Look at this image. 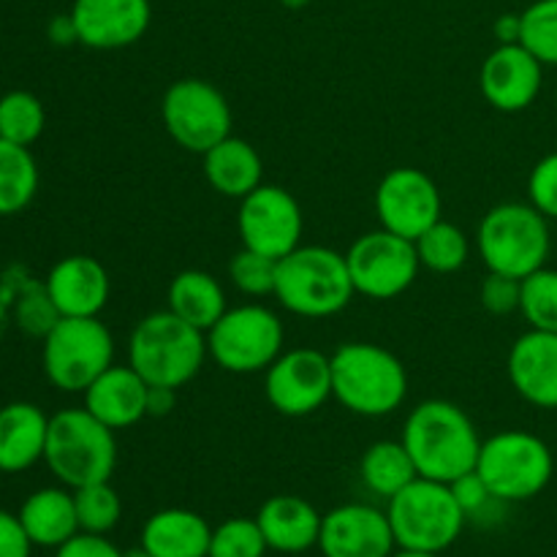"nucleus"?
<instances>
[{
  "label": "nucleus",
  "mask_w": 557,
  "mask_h": 557,
  "mask_svg": "<svg viewBox=\"0 0 557 557\" xmlns=\"http://www.w3.org/2000/svg\"><path fill=\"white\" fill-rule=\"evenodd\" d=\"M400 441L419 476L444 484L473 471L482 451L473 419L449 400H424L411 408Z\"/></svg>",
  "instance_id": "obj_1"
},
{
  "label": "nucleus",
  "mask_w": 557,
  "mask_h": 557,
  "mask_svg": "<svg viewBox=\"0 0 557 557\" xmlns=\"http://www.w3.org/2000/svg\"><path fill=\"white\" fill-rule=\"evenodd\" d=\"M332 397L364 419L395 413L408 395V373L400 359L379 343H343L330 354Z\"/></svg>",
  "instance_id": "obj_2"
},
{
  "label": "nucleus",
  "mask_w": 557,
  "mask_h": 557,
  "mask_svg": "<svg viewBox=\"0 0 557 557\" xmlns=\"http://www.w3.org/2000/svg\"><path fill=\"white\" fill-rule=\"evenodd\" d=\"M210 357L207 335L172 310H156L134 326L128 341V364L147 386L180 389L199 375Z\"/></svg>",
  "instance_id": "obj_3"
},
{
  "label": "nucleus",
  "mask_w": 557,
  "mask_h": 557,
  "mask_svg": "<svg viewBox=\"0 0 557 557\" xmlns=\"http://www.w3.org/2000/svg\"><path fill=\"white\" fill-rule=\"evenodd\" d=\"M346 253L324 245H299L277 261L275 297L288 313L302 319H330L354 297Z\"/></svg>",
  "instance_id": "obj_4"
},
{
  "label": "nucleus",
  "mask_w": 557,
  "mask_h": 557,
  "mask_svg": "<svg viewBox=\"0 0 557 557\" xmlns=\"http://www.w3.org/2000/svg\"><path fill=\"white\" fill-rule=\"evenodd\" d=\"M44 462L69 490L109 482L117 468L114 430L98 422L85 406L58 411L49 417Z\"/></svg>",
  "instance_id": "obj_5"
},
{
  "label": "nucleus",
  "mask_w": 557,
  "mask_h": 557,
  "mask_svg": "<svg viewBox=\"0 0 557 557\" xmlns=\"http://www.w3.org/2000/svg\"><path fill=\"white\" fill-rule=\"evenodd\" d=\"M476 245L487 272L522 281L547 267L553 250L549 218H544L531 201H504L482 218Z\"/></svg>",
  "instance_id": "obj_6"
},
{
  "label": "nucleus",
  "mask_w": 557,
  "mask_h": 557,
  "mask_svg": "<svg viewBox=\"0 0 557 557\" xmlns=\"http://www.w3.org/2000/svg\"><path fill=\"white\" fill-rule=\"evenodd\" d=\"M386 517H389L397 549L433 555L449 549L460 539L468 520L451 495L449 484L422 476H417L395 498H389Z\"/></svg>",
  "instance_id": "obj_7"
},
{
  "label": "nucleus",
  "mask_w": 557,
  "mask_h": 557,
  "mask_svg": "<svg viewBox=\"0 0 557 557\" xmlns=\"http://www.w3.org/2000/svg\"><path fill=\"white\" fill-rule=\"evenodd\" d=\"M479 476L500 504H522L547 490L555 473V457L547 441L528 430H504L482 441L476 462Z\"/></svg>",
  "instance_id": "obj_8"
},
{
  "label": "nucleus",
  "mask_w": 557,
  "mask_h": 557,
  "mask_svg": "<svg viewBox=\"0 0 557 557\" xmlns=\"http://www.w3.org/2000/svg\"><path fill=\"white\" fill-rule=\"evenodd\" d=\"M114 364V337L98 315L58 319L41 341V368L49 384L69 395L87 386Z\"/></svg>",
  "instance_id": "obj_9"
},
{
  "label": "nucleus",
  "mask_w": 557,
  "mask_h": 557,
  "mask_svg": "<svg viewBox=\"0 0 557 557\" xmlns=\"http://www.w3.org/2000/svg\"><path fill=\"white\" fill-rule=\"evenodd\" d=\"M283 321L264 305L226 310L207 332V351L226 373H264L283 354Z\"/></svg>",
  "instance_id": "obj_10"
},
{
  "label": "nucleus",
  "mask_w": 557,
  "mask_h": 557,
  "mask_svg": "<svg viewBox=\"0 0 557 557\" xmlns=\"http://www.w3.org/2000/svg\"><path fill=\"white\" fill-rule=\"evenodd\" d=\"M161 120L166 134L183 150L205 156L232 136V107L215 85L205 79H180L163 92Z\"/></svg>",
  "instance_id": "obj_11"
},
{
  "label": "nucleus",
  "mask_w": 557,
  "mask_h": 557,
  "mask_svg": "<svg viewBox=\"0 0 557 557\" xmlns=\"http://www.w3.org/2000/svg\"><path fill=\"white\" fill-rule=\"evenodd\" d=\"M354 292L368 299H395L406 294L417 281L419 256L411 239L392 234L386 228L362 234L354 239L346 253Z\"/></svg>",
  "instance_id": "obj_12"
},
{
  "label": "nucleus",
  "mask_w": 557,
  "mask_h": 557,
  "mask_svg": "<svg viewBox=\"0 0 557 557\" xmlns=\"http://www.w3.org/2000/svg\"><path fill=\"white\" fill-rule=\"evenodd\" d=\"M237 228L243 248L281 261L302 245V207L281 185L261 183L253 194L239 199Z\"/></svg>",
  "instance_id": "obj_13"
},
{
  "label": "nucleus",
  "mask_w": 557,
  "mask_h": 557,
  "mask_svg": "<svg viewBox=\"0 0 557 557\" xmlns=\"http://www.w3.org/2000/svg\"><path fill=\"white\" fill-rule=\"evenodd\" d=\"M264 395L283 417H310L332 397L330 357L315 348L283 351L264 370Z\"/></svg>",
  "instance_id": "obj_14"
},
{
  "label": "nucleus",
  "mask_w": 557,
  "mask_h": 557,
  "mask_svg": "<svg viewBox=\"0 0 557 557\" xmlns=\"http://www.w3.org/2000/svg\"><path fill=\"white\" fill-rule=\"evenodd\" d=\"M375 215L381 228L413 243L419 234L441 221L438 185L422 169H392L375 188Z\"/></svg>",
  "instance_id": "obj_15"
},
{
  "label": "nucleus",
  "mask_w": 557,
  "mask_h": 557,
  "mask_svg": "<svg viewBox=\"0 0 557 557\" xmlns=\"http://www.w3.org/2000/svg\"><path fill=\"white\" fill-rule=\"evenodd\" d=\"M324 557H392L397 549L386 511L368 504H343L321 520Z\"/></svg>",
  "instance_id": "obj_16"
},
{
  "label": "nucleus",
  "mask_w": 557,
  "mask_h": 557,
  "mask_svg": "<svg viewBox=\"0 0 557 557\" xmlns=\"http://www.w3.org/2000/svg\"><path fill=\"white\" fill-rule=\"evenodd\" d=\"M544 65L522 44H498L482 63L484 101L506 114L525 112L542 92Z\"/></svg>",
  "instance_id": "obj_17"
},
{
  "label": "nucleus",
  "mask_w": 557,
  "mask_h": 557,
  "mask_svg": "<svg viewBox=\"0 0 557 557\" xmlns=\"http://www.w3.org/2000/svg\"><path fill=\"white\" fill-rule=\"evenodd\" d=\"M71 20L79 44L90 49H125L139 41L152 22L150 0H74Z\"/></svg>",
  "instance_id": "obj_18"
},
{
  "label": "nucleus",
  "mask_w": 557,
  "mask_h": 557,
  "mask_svg": "<svg viewBox=\"0 0 557 557\" xmlns=\"http://www.w3.org/2000/svg\"><path fill=\"white\" fill-rule=\"evenodd\" d=\"M44 288L60 319H87L107 308L112 283L101 261L74 253L60 259L49 270V275L44 277Z\"/></svg>",
  "instance_id": "obj_19"
},
{
  "label": "nucleus",
  "mask_w": 557,
  "mask_h": 557,
  "mask_svg": "<svg viewBox=\"0 0 557 557\" xmlns=\"http://www.w3.org/2000/svg\"><path fill=\"white\" fill-rule=\"evenodd\" d=\"M511 386L536 408H557V332L528 330L515 341L506 362Z\"/></svg>",
  "instance_id": "obj_20"
},
{
  "label": "nucleus",
  "mask_w": 557,
  "mask_h": 557,
  "mask_svg": "<svg viewBox=\"0 0 557 557\" xmlns=\"http://www.w3.org/2000/svg\"><path fill=\"white\" fill-rule=\"evenodd\" d=\"M85 408L107 428H134L147 417V381L131 364H112L85 389Z\"/></svg>",
  "instance_id": "obj_21"
},
{
  "label": "nucleus",
  "mask_w": 557,
  "mask_h": 557,
  "mask_svg": "<svg viewBox=\"0 0 557 557\" xmlns=\"http://www.w3.org/2000/svg\"><path fill=\"white\" fill-rule=\"evenodd\" d=\"M321 520L324 517L315 511V506L299 495H272L256 515L267 547L283 555H299L319 547Z\"/></svg>",
  "instance_id": "obj_22"
},
{
  "label": "nucleus",
  "mask_w": 557,
  "mask_h": 557,
  "mask_svg": "<svg viewBox=\"0 0 557 557\" xmlns=\"http://www.w3.org/2000/svg\"><path fill=\"white\" fill-rule=\"evenodd\" d=\"M49 417L33 403L0 408V473H22L44 460Z\"/></svg>",
  "instance_id": "obj_23"
},
{
  "label": "nucleus",
  "mask_w": 557,
  "mask_h": 557,
  "mask_svg": "<svg viewBox=\"0 0 557 557\" xmlns=\"http://www.w3.org/2000/svg\"><path fill=\"white\" fill-rule=\"evenodd\" d=\"M201 169L212 190L226 199H245L253 194L264 177L259 150L239 136H226L201 156Z\"/></svg>",
  "instance_id": "obj_24"
},
{
  "label": "nucleus",
  "mask_w": 557,
  "mask_h": 557,
  "mask_svg": "<svg viewBox=\"0 0 557 557\" xmlns=\"http://www.w3.org/2000/svg\"><path fill=\"white\" fill-rule=\"evenodd\" d=\"M212 528L190 509L156 511L141 528L139 544L152 557H207Z\"/></svg>",
  "instance_id": "obj_25"
},
{
  "label": "nucleus",
  "mask_w": 557,
  "mask_h": 557,
  "mask_svg": "<svg viewBox=\"0 0 557 557\" xmlns=\"http://www.w3.org/2000/svg\"><path fill=\"white\" fill-rule=\"evenodd\" d=\"M20 522L25 528L33 547L58 549L60 544L69 542L79 533V520H76L74 490L69 487H44L36 490L30 498L22 504Z\"/></svg>",
  "instance_id": "obj_26"
},
{
  "label": "nucleus",
  "mask_w": 557,
  "mask_h": 557,
  "mask_svg": "<svg viewBox=\"0 0 557 557\" xmlns=\"http://www.w3.org/2000/svg\"><path fill=\"white\" fill-rule=\"evenodd\" d=\"M166 302L174 315L188 321L205 335L228 310L223 286L205 270H183L180 275H174L169 283Z\"/></svg>",
  "instance_id": "obj_27"
},
{
  "label": "nucleus",
  "mask_w": 557,
  "mask_h": 557,
  "mask_svg": "<svg viewBox=\"0 0 557 557\" xmlns=\"http://www.w3.org/2000/svg\"><path fill=\"white\" fill-rule=\"evenodd\" d=\"M359 476H362L364 487L370 493L389 500L403 487H408L419 473L413 468V460L406 446H403V441H379V444H373L362 455Z\"/></svg>",
  "instance_id": "obj_28"
},
{
  "label": "nucleus",
  "mask_w": 557,
  "mask_h": 557,
  "mask_svg": "<svg viewBox=\"0 0 557 557\" xmlns=\"http://www.w3.org/2000/svg\"><path fill=\"white\" fill-rule=\"evenodd\" d=\"M38 190V163L30 147L0 139V218L25 210Z\"/></svg>",
  "instance_id": "obj_29"
},
{
  "label": "nucleus",
  "mask_w": 557,
  "mask_h": 557,
  "mask_svg": "<svg viewBox=\"0 0 557 557\" xmlns=\"http://www.w3.org/2000/svg\"><path fill=\"white\" fill-rule=\"evenodd\" d=\"M413 245H417L419 264L430 272H438V275H451V272L462 270L468 256H471L468 234L455 223L444 221V218L433 223L428 232L419 234Z\"/></svg>",
  "instance_id": "obj_30"
},
{
  "label": "nucleus",
  "mask_w": 557,
  "mask_h": 557,
  "mask_svg": "<svg viewBox=\"0 0 557 557\" xmlns=\"http://www.w3.org/2000/svg\"><path fill=\"white\" fill-rule=\"evenodd\" d=\"M47 125V112L38 96L27 90H11L0 98V139L30 147Z\"/></svg>",
  "instance_id": "obj_31"
},
{
  "label": "nucleus",
  "mask_w": 557,
  "mask_h": 557,
  "mask_svg": "<svg viewBox=\"0 0 557 557\" xmlns=\"http://www.w3.org/2000/svg\"><path fill=\"white\" fill-rule=\"evenodd\" d=\"M74 504H76V520H79V531L98 533L107 536L114 531L123 517V500H120L117 490L109 482L87 484V487L74 490Z\"/></svg>",
  "instance_id": "obj_32"
},
{
  "label": "nucleus",
  "mask_w": 557,
  "mask_h": 557,
  "mask_svg": "<svg viewBox=\"0 0 557 557\" xmlns=\"http://www.w3.org/2000/svg\"><path fill=\"white\" fill-rule=\"evenodd\" d=\"M520 313L531 330L557 332V270L542 267L522 277Z\"/></svg>",
  "instance_id": "obj_33"
},
{
  "label": "nucleus",
  "mask_w": 557,
  "mask_h": 557,
  "mask_svg": "<svg viewBox=\"0 0 557 557\" xmlns=\"http://www.w3.org/2000/svg\"><path fill=\"white\" fill-rule=\"evenodd\" d=\"M520 16L522 47L542 65H557V0H536Z\"/></svg>",
  "instance_id": "obj_34"
},
{
  "label": "nucleus",
  "mask_w": 557,
  "mask_h": 557,
  "mask_svg": "<svg viewBox=\"0 0 557 557\" xmlns=\"http://www.w3.org/2000/svg\"><path fill=\"white\" fill-rule=\"evenodd\" d=\"M267 539L261 533L259 522L248 517H232L212 528L210 555L207 557H264Z\"/></svg>",
  "instance_id": "obj_35"
},
{
  "label": "nucleus",
  "mask_w": 557,
  "mask_h": 557,
  "mask_svg": "<svg viewBox=\"0 0 557 557\" xmlns=\"http://www.w3.org/2000/svg\"><path fill=\"white\" fill-rule=\"evenodd\" d=\"M228 277H232L234 288L243 292L245 297H275L277 261L243 248L228 261Z\"/></svg>",
  "instance_id": "obj_36"
},
{
  "label": "nucleus",
  "mask_w": 557,
  "mask_h": 557,
  "mask_svg": "<svg viewBox=\"0 0 557 557\" xmlns=\"http://www.w3.org/2000/svg\"><path fill=\"white\" fill-rule=\"evenodd\" d=\"M14 319H16V326H20L25 335L41 337V341L44 335L58 324L60 313L54 310L44 283L30 281V277L22 281L20 292H16V299H14Z\"/></svg>",
  "instance_id": "obj_37"
},
{
  "label": "nucleus",
  "mask_w": 557,
  "mask_h": 557,
  "mask_svg": "<svg viewBox=\"0 0 557 557\" xmlns=\"http://www.w3.org/2000/svg\"><path fill=\"white\" fill-rule=\"evenodd\" d=\"M528 199L549 221H557V150L544 156L528 177Z\"/></svg>",
  "instance_id": "obj_38"
},
{
  "label": "nucleus",
  "mask_w": 557,
  "mask_h": 557,
  "mask_svg": "<svg viewBox=\"0 0 557 557\" xmlns=\"http://www.w3.org/2000/svg\"><path fill=\"white\" fill-rule=\"evenodd\" d=\"M520 288L522 281L509 275H500V272H487V277L482 281L479 288V299H482V308L493 315H509L520 310Z\"/></svg>",
  "instance_id": "obj_39"
},
{
  "label": "nucleus",
  "mask_w": 557,
  "mask_h": 557,
  "mask_svg": "<svg viewBox=\"0 0 557 557\" xmlns=\"http://www.w3.org/2000/svg\"><path fill=\"white\" fill-rule=\"evenodd\" d=\"M449 487H451V495H455V500L460 504V509L466 511V517L476 515V511H482L490 500H495L493 493L487 490V484H484V479L479 476L476 468L462 473L460 479H455Z\"/></svg>",
  "instance_id": "obj_40"
},
{
  "label": "nucleus",
  "mask_w": 557,
  "mask_h": 557,
  "mask_svg": "<svg viewBox=\"0 0 557 557\" xmlns=\"http://www.w3.org/2000/svg\"><path fill=\"white\" fill-rule=\"evenodd\" d=\"M54 557H123V549L114 547L107 536L79 531L54 549Z\"/></svg>",
  "instance_id": "obj_41"
},
{
  "label": "nucleus",
  "mask_w": 557,
  "mask_h": 557,
  "mask_svg": "<svg viewBox=\"0 0 557 557\" xmlns=\"http://www.w3.org/2000/svg\"><path fill=\"white\" fill-rule=\"evenodd\" d=\"M33 542L27 539L20 517L0 509V557H30Z\"/></svg>",
  "instance_id": "obj_42"
},
{
  "label": "nucleus",
  "mask_w": 557,
  "mask_h": 557,
  "mask_svg": "<svg viewBox=\"0 0 557 557\" xmlns=\"http://www.w3.org/2000/svg\"><path fill=\"white\" fill-rule=\"evenodd\" d=\"M177 403V389L169 386H147V417H169Z\"/></svg>",
  "instance_id": "obj_43"
},
{
  "label": "nucleus",
  "mask_w": 557,
  "mask_h": 557,
  "mask_svg": "<svg viewBox=\"0 0 557 557\" xmlns=\"http://www.w3.org/2000/svg\"><path fill=\"white\" fill-rule=\"evenodd\" d=\"M22 281L25 277H20V267H14V270H9L3 275V283H0V335H3V319H5V308H11L16 299V292H20Z\"/></svg>",
  "instance_id": "obj_44"
},
{
  "label": "nucleus",
  "mask_w": 557,
  "mask_h": 557,
  "mask_svg": "<svg viewBox=\"0 0 557 557\" xmlns=\"http://www.w3.org/2000/svg\"><path fill=\"white\" fill-rule=\"evenodd\" d=\"M49 38H52V44H58V47H69V44L79 41L71 14H60L49 22Z\"/></svg>",
  "instance_id": "obj_45"
},
{
  "label": "nucleus",
  "mask_w": 557,
  "mask_h": 557,
  "mask_svg": "<svg viewBox=\"0 0 557 557\" xmlns=\"http://www.w3.org/2000/svg\"><path fill=\"white\" fill-rule=\"evenodd\" d=\"M522 33V16L520 14H504L495 22V38L498 44H520Z\"/></svg>",
  "instance_id": "obj_46"
},
{
  "label": "nucleus",
  "mask_w": 557,
  "mask_h": 557,
  "mask_svg": "<svg viewBox=\"0 0 557 557\" xmlns=\"http://www.w3.org/2000/svg\"><path fill=\"white\" fill-rule=\"evenodd\" d=\"M392 557H441V555H433V553H413V549H397Z\"/></svg>",
  "instance_id": "obj_47"
},
{
  "label": "nucleus",
  "mask_w": 557,
  "mask_h": 557,
  "mask_svg": "<svg viewBox=\"0 0 557 557\" xmlns=\"http://www.w3.org/2000/svg\"><path fill=\"white\" fill-rule=\"evenodd\" d=\"M123 557H152V555L147 553V549L139 544V547H134V549H128V553H123Z\"/></svg>",
  "instance_id": "obj_48"
},
{
  "label": "nucleus",
  "mask_w": 557,
  "mask_h": 557,
  "mask_svg": "<svg viewBox=\"0 0 557 557\" xmlns=\"http://www.w3.org/2000/svg\"><path fill=\"white\" fill-rule=\"evenodd\" d=\"M283 5H286V9H305V5L310 3V0H281Z\"/></svg>",
  "instance_id": "obj_49"
}]
</instances>
